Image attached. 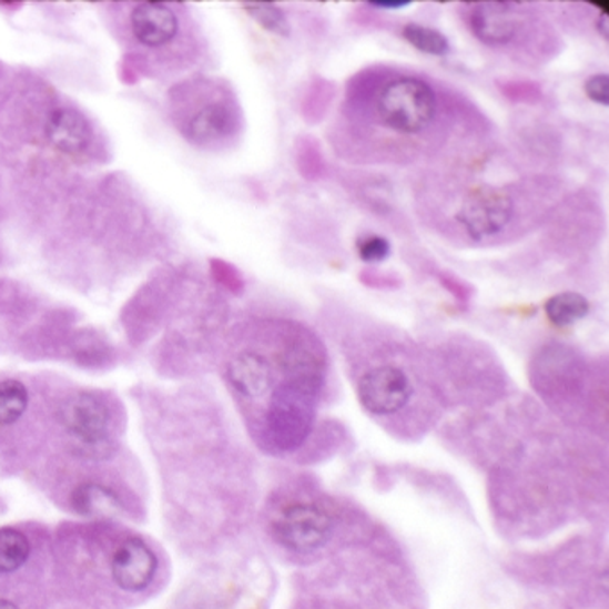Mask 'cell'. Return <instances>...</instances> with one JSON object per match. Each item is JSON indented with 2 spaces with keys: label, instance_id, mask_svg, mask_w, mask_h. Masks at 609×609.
<instances>
[{
  "label": "cell",
  "instance_id": "18",
  "mask_svg": "<svg viewBox=\"0 0 609 609\" xmlns=\"http://www.w3.org/2000/svg\"><path fill=\"white\" fill-rule=\"evenodd\" d=\"M242 8L265 31L281 38H288L292 34L288 19L280 6L272 4V2H243Z\"/></svg>",
  "mask_w": 609,
  "mask_h": 609
},
{
  "label": "cell",
  "instance_id": "3",
  "mask_svg": "<svg viewBox=\"0 0 609 609\" xmlns=\"http://www.w3.org/2000/svg\"><path fill=\"white\" fill-rule=\"evenodd\" d=\"M354 385L357 400L371 417L386 424L399 420L397 432L403 433L418 395L429 392L409 353L385 347L363 351L354 359Z\"/></svg>",
  "mask_w": 609,
  "mask_h": 609
},
{
  "label": "cell",
  "instance_id": "11",
  "mask_svg": "<svg viewBox=\"0 0 609 609\" xmlns=\"http://www.w3.org/2000/svg\"><path fill=\"white\" fill-rule=\"evenodd\" d=\"M47 138L58 151L74 154L84 151L92 140V128L81 111L58 108L47 120Z\"/></svg>",
  "mask_w": 609,
  "mask_h": 609
},
{
  "label": "cell",
  "instance_id": "6",
  "mask_svg": "<svg viewBox=\"0 0 609 609\" xmlns=\"http://www.w3.org/2000/svg\"><path fill=\"white\" fill-rule=\"evenodd\" d=\"M61 426L79 444L101 445L110 433V408L101 395L93 392H75L61 403Z\"/></svg>",
  "mask_w": 609,
  "mask_h": 609
},
{
  "label": "cell",
  "instance_id": "1",
  "mask_svg": "<svg viewBox=\"0 0 609 609\" xmlns=\"http://www.w3.org/2000/svg\"><path fill=\"white\" fill-rule=\"evenodd\" d=\"M327 356L321 339L297 322L266 324V335L236 353L227 380L256 409L263 444L288 453L307 440L326 385Z\"/></svg>",
  "mask_w": 609,
  "mask_h": 609
},
{
  "label": "cell",
  "instance_id": "12",
  "mask_svg": "<svg viewBox=\"0 0 609 609\" xmlns=\"http://www.w3.org/2000/svg\"><path fill=\"white\" fill-rule=\"evenodd\" d=\"M70 505L75 514L84 517H113L122 511V503L115 491L97 483L79 485L70 495Z\"/></svg>",
  "mask_w": 609,
  "mask_h": 609
},
{
  "label": "cell",
  "instance_id": "25",
  "mask_svg": "<svg viewBox=\"0 0 609 609\" xmlns=\"http://www.w3.org/2000/svg\"><path fill=\"white\" fill-rule=\"evenodd\" d=\"M367 6L374 10L399 11L412 6V0H368Z\"/></svg>",
  "mask_w": 609,
  "mask_h": 609
},
{
  "label": "cell",
  "instance_id": "13",
  "mask_svg": "<svg viewBox=\"0 0 609 609\" xmlns=\"http://www.w3.org/2000/svg\"><path fill=\"white\" fill-rule=\"evenodd\" d=\"M590 312V303L581 294L564 292L552 295L546 303V315L556 327H570Z\"/></svg>",
  "mask_w": 609,
  "mask_h": 609
},
{
  "label": "cell",
  "instance_id": "15",
  "mask_svg": "<svg viewBox=\"0 0 609 609\" xmlns=\"http://www.w3.org/2000/svg\"><path fill=\"white\" fill-rule=\"evenodd\" d=\"M29 392L19 379L0 380V426H11L28 412Z\"/></svg>",
  "mask_w": 609,
  "mask_h": 609
},
{
  "label": "cell",
  "instance_id": "27",
  "mask_svg": "<svg viewBox=\"0 0 609 609\" xmlns=\"http://www.w3.org/2000/svg\"><path fill=\"white\" fill-rule=\"evenodd\" d=\"M596 29L599 31L600 37L608 40L609 38V20L608 14L600 13L599 19L596 20Z\"/></svg>",
  "mask_w": 609,
  "mask_h": 609
},
{
  "label": "cell",
  "instance_id": "28",
  "mask_svg": "<svg viewBox=\"0 0 609 609\" xmlns=\"http://www.w3.org/2000/svg\"><path fill=\"white\" fill-rule=\"evenodd\" d=\"M0 609H19L11 600L0 599Z\"/></svg>",
  "mask_w": 609,
  "mask_h": 609
},
{
  "label": "cell",
  "instance_id": "7",
  "mask_svg": "<svg viewBox=\"0 0 609 609\" xmlns=\"http://www.w3.org/2000/svg\"><path fill=\"white\" fill-rule=\"evenodd\" d=\"M467 23L474 37L491 49L508 47L524 28V10L514 2L468 4Z\"/></svg>",
  "mask_w": 609,
  "mask_h": 609
},
{
  "label": "cell",
  "instance_id": "20",
  "mask_svg": "<svg viewBox=\"0 0 609 609\" xmlns=\"http://www.w3.org/2000/svg\"><path fill=\"white\" fill-rule=\"evenodd\" d=\"M356 248L357 256L362 257V262L371 263V265L386 262L392 253V245L380 234H365L357 240Z\"/></svg>",
  "mask_w": 609,
  "mask_h": 609
},
{
  "label": "cell",
  "instance_id": "10",
  "mask_svg": "<svg viewBox=\"0 0 609 609\" xmlns=\"http://www.w3.org/2000/svg\"><path fill=\"white\" fill-rule=\"evenodd\" d=\"M131 31L142 45H166L177 37V14L163 2H142L131 13Z\"/></svg>",
  "mask_w": 609,
  "mask_h": 609
},
{
  "label": "cell",
  "instance_id": "17",
  "mask_svg": "<svg viewBox=\"0 0 609 609\" xmlns=\"http://www.w3.org/2000/svg\"><path fill=\"white\" fill-rule=\"evenodd\" d=\"M335 93V84L329 83L326 79H315L309 84V88H307L303 105H301V113H303L304 120L309 122V124H318L324 119V115H326L327 108H329Z\"/></svg>",
  "mask_w": 609,
  "mask_h": 609
},
{
  "label": "cell",
  "instance_id": "22",
  "mask_svg": "<svg viewBox=\"0 0 609 609\" xmlns=\"http://www.w3.org/2000/svg\"><path fill=\"white\" fill-rule=\"evenodd\" d=\"M585 93L588 99L596 104L608 108L609 105V75L596 74L587 79L585 83Z\"/></svg>",
  "mask_w": 609,
  "mask_h": 609
},
{
  "label": "cell",
  "instance_id": "8",
  "mask_svg": "<svg viewBox=\"0 0 609 609\" xmlns=\"http://www.w3.org/2000/svg\"><path fill=\"white\" fill-rule=\"evenodd\" d=\"M240 111L231 97H216L202 102L197 111L184 124V134L190 142L202 148L222 142L238 133Z\"/></svg>",
  "mask_w": 609,
  "mask_h": 609
},
{
  "label": "cell",
  "instance_id": "4",
  "mask_svg": "<svg viewBox=\"0 0 609 609\" xmlns=\"http://www.w3.org/2000/svg\"><path fill=\"white\" fill-rule=\"evenodd\" d=\"M271 531L275 541L294 552H313L335 532V515L322 499L295 495L274 505Z\"/></svg>",
  "mask_w": 609,
  "mask_h": 609
},
{
  "label": "cell",
  "instance_id": "2",
  "mask_svg": "<svg viewBox=\"0 0 609 609\" xmlns=\"http://www.w3.org/2000/svg\"><path fill=\"white\" fill-rule=\"evenodd\" d=\"M447 110L440 90L424 75L371 70L351 79L344 115L348 124L380 133L400 149L409 143L413 152L418 142L438 140Z\"/></svg>",
  "mask_w": 609,
  "mask_h": 609
},
{
  "label": "cell",
  "instance_id": "23",
  "mask_svg": "<svg viewBox=\"0 0 609 609\" xmlns=\"http://www.w3.org/2000/svg\"><path fill=\"white\" fill-rule=\"evenodd\" d=\"M215 274L216 277H219L227 288L233 290V292H240V290H242V277H240L238 272L234 271L233 266L227 265V263L215 262Z\"/></svg>",
  "mask_w": 609,
  "mask_h": 609
},
{
  "label": "cell",
  "instance_id": "21",
  "mask_svg": "<svg viewBox=\"0 0 609 609\" xmlns=\"http://www.w3.org/2000/svg\"><path fill=\"white\" fill-rule=\"evenodd\" d=\"M499 90L515 104H536L541 99V88L531 81H506L499 83Z\"/></svg>",
  "mask_w": 609,
  "mask_h": 609
},
{
  "label": "cell",
  "instance_id": "9",
  "mask_svg": "<svg viewBox=\"0 0 609 609\" xmlns=\"http://www.w3.org/2000/svg\"><path fill=\"white\" fill-rule=\"evenodd\" d=\"M158 559L142 538H129L111 559V576L122 590L142 591L156 576Z\"/></svg>",
  "mask_w": 609,
  "mask_h": 609
},
{
  "label": "cell",
  "instance_id": "24",
  "mask_svg": "<svg viewBox=\"0 0 609 609\" xmlns=\"http://www.w3.org/2000/svg\"><path fill=\"white\" fill-rule=\"evenodd\" d=\"M362 281L368 286H376V288H386V286H395V277L392 275H379L376 272L365 271L362 272Z\"/></svg>",
  "mask_w": 609,
  "mask_h": 609
},
{
  "label": "cell",
  "instance_id": "19",
  "mask_svg": "<svg viewBox=\"0 0 609 609\" xmlns=\"http://www.w3.org/2000/svg\"><path fill=\"white\" fill-rule=\"evenodd\" d=\"M295 163L306 181H318L324 175L321 145L312 136H301L295 143Z\"/></svg>",
  "mask_w": 609,
  "mask_h": 609
},
{
  "label": "cell",
  "instance_id": "5",
  "mask_svg": "<svg viewBox=\"0 0 609 609\" xmlns=\"http://www.w3.org/2000/svg\"><path fill=\"white\" fill-rule=\"evenodd\" d=\"M517 204L509 186L479 183L467 189L459 206L454 211V222L465 231L468 238H495L511 224Z\"/></svg>",
  "mask_w": 609,
  "mask_h": 609
},
{
  "label": "cell",
  "instance_id": "26",
  "mask_svg": "<svg viewBox=\"0 0 609 609\" xmlns=\"http://www.w3.org/2000/svg\"><path fill=\"white\" fill-rule=\"evenodd\" d=\"M440 281L444 283L445 288L450 290L456 297L467 298L468 297V286L463 284L461 281L456 280L454 275L450 274H440Z\"/></svg>",
  "mask_w": 609,
  "mask_h": 609
},
{
  "label": "cell",
  "instance_id": "16",
  "mask_svg": "<svg viewBox=\"0 0 609 609\" xmlns=\"http://www.w3.org/2000/svg\"><path fill=\"white\" fill-rule=\"evenodd\" d=\"M403 38L422 54L445 55L450 51L449 40L444 32L422 23H406L403 28Z\"/></svg>",
  "mask_w": 609,
  "mask_h": 609
},
{
  "label": "cell",
  "instance_id": "14",
  "mask_svg": "<svg viewBox=\"0 0 609 609\" xmlns=\"http://www.w3.org/2000/svg\"><path fill=\"white\" fill-rule=\"evenodd\" d=\"M31 555L28 536L14 527H0V574L19 570Z\"/></svg>",
  "mask_w": 609,
  "mask_h": 609
}]
</instances>
